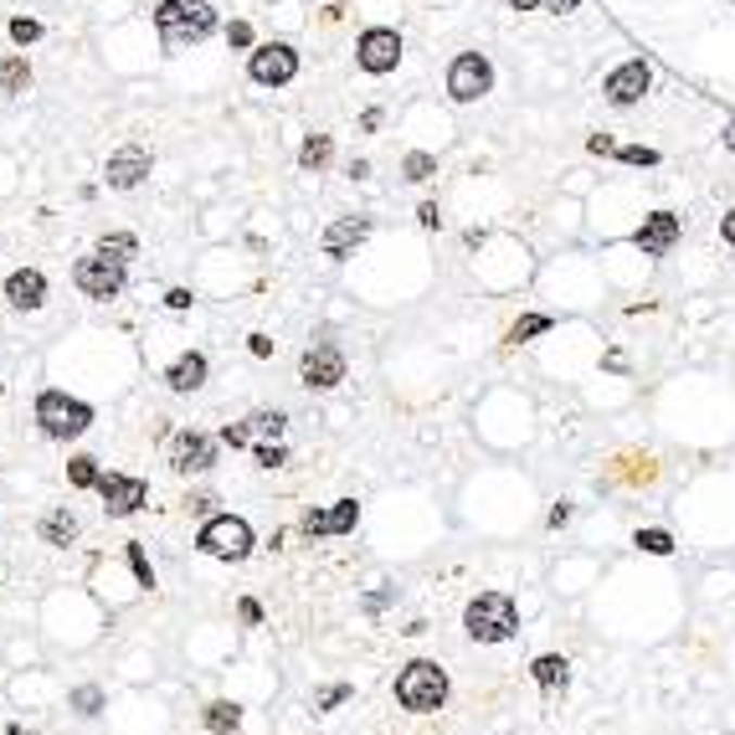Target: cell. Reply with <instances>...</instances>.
Returning <instances> with one entry per match:
<instances>
[{
  "label": "cell",
  "mask_w": 735,
  "mask_h": 735,
  "mask_svg": "<svg viewBox=\"0 0 735 735\" xmlns=\"http://www.w3.org/2000/svg\"><path fill=\"white\" fill-rule=\"evenodd\" d=\"M464 628L473 643H509L520 633V607L504 592H479V597L464 607Z\"/></svg>",
  "instance_id": "cell-1"
},
{
  "label": "cell",
  "mask_w": 735,
  "mask_h": 735,
  "mask_svg": "<svg viewBox=\"0 0 735 735\" xmlns=\"http://www.w3.org/2000/svg\"><path fill=\"white\" fill-rule=\"evenodd\" d=\"M447 699V669L443 663H432V658H411L407 669L396 674V705L411 710V715H432V710H443Z\"/></svg>",
  "instance_id": "cell-2"
},
{
  "label": "cell",
  "mask_w": 735,
  "mask_h": 735,
  "mask_svg": "<svg viewBox=\"0 0 735 735\" xmlns=\"http://www.w3.org/2000/svg\"><path fill=\"white\" fill-rule=\"evenodd\" d=\"M155 26L170 47H180V41H206L216 31V5H206V0H160Z\"/></svg>",
  "instance_id": "cell-3"
},
{
  "label": "cell",
  "mask_w": 735,
  "mask_h": 735,
  "mask_svg": "<svg viewBox=\"0 0 735 735\" xmlns=\"http://www.w3.org/2000/svg\"><path fill=\"white\" fill-rule=\"evenodd\" d=\"M37 427L52 438V443H67V438H83L93 427V407L67 396V391H41L37 396Z\"/></svg>",
  "instance_id": "cell-4"
},
{
  "label": "cell",
  "mask_w": 735,
  "mask_h": 735,
  "mask_svg": "<svg viewBox=\"0 0 735 735\" xmlns=\"http://www.w3.org/2000/svg\"><path fill=\"white\" fill-rule=\"evenodd\" d=\"M195 550L212 561H248L252 556V524L237 515H212L195 530Z\"/></svg>",
  "instance_id": "cell-5"
},
{
  "label": "cell",
  "mask_w": 735,
  "mask_h": 735,
  "mask_svg": "<svg viewBox=\"0 0 735 735\" xmlns=\"http://www.w3.org/2000/svg\"><path fill=\"white\" fill-rule=\"evenodd\" d=\"M124 278H129V263H114V257H78V268H73V283H78L83 299H98V304H109L124 293Z\"/></svg>",
  "instance_id": "cell-6"
},
{
  "label": "cell",
  "mask_w": 735,
  "mask_h": 735,
  "mask_svg": "<svg viewBox=\"0 0 735 735\" xmlns=\"http://www.w3.org/2000/svg\"><path fill=\"white\" fill-rule=\"evenodd\" d=\"M248 78L257 88H283V83L299 78V52H293L289 41H263L248 58Z\"/></svg>",
  "instance_id": "cell-7"
},
{
  "label": "cell",
  "mask_w": 735,
  "mask_h": 735,
  "mask_svg": "<svg viewBox=\"0 0 735 735\" xmlns=\"http://www.w3.org/2000/svg\"><path fill=\"white\" fill-rule=\"evenodd\" d=\"M489 88H494V67H489L484 52L453 58V67H447V93L458 98V103H479Z\"/></svg>",
  "instance_id": "cell-8"
},
{
  "label": "cell",
  "mask_w": 735,
  "mask_h": 735,
  "mask_svg": "<svg viewBox=\"0 0 735 735\" xmlns=\"http://www.w3.org/2000/svg\"><path fill=\"white\" fill-rule=\"evenodd\" d=\"M355 62L366 67V73H396V62H402V37L391 31V26H370V31H360V41H355Z\"/></svg>",
  "instance_id": "cell-9"
},
{
  "label": "cell",
  "mask_w": 735,
  "mask_h": 735,
  "mask_svg": "<svg viewBox=\"0 0 735 735\" xmlns=\"http://www.w3.org/2000/svg\"><path fill=\"white\" fill-rule=\"evenodd\" d=\"M648 88H654V73H648V62H643V58L618 62V67L607 73V83H601L607 103H618V109H633V103H638Z\"/></svg>",
  "instance_id": "cell-10"
},
{
  "label": "cell",
  "mask_w": 735,
  "mask_h": 735,
  "mask_svg": "<svg viewBox=\"0 0 735 735\" xmlns=\"http://www.w3.org/2000/svg\"><path fill=\"white\" fill-rule=\"evenodd\" d=\"M98 494H103V509H109L114 520H129L139 504L150 499V484L135 479V473H103V479H98Z\"/></svg>",
  "instance_id": "cell-11"
},
{
  "label": "cell",
  "mask_w": 735,
  "mask_h": 735,
  "mask_svg": "<svg viewBox=\"0 0 735 735\" xmlns=\"http://www.w3.org/2000/svg\"><path fill=\"white\" fill-rule=\"evenodd\" d=\"M144 175H150V150L144 144H118L114 155H109V165H103L109 191H135Z\"/></svg>",
  "instance_id": "cell-12"
},
{
  "label": "cell",
  "mask_w": 735,
  "mask_h": 735,
  "mask_svg": "<svg viewBox=\"0 0 735 735\" xmlns=\"http://www.w3.org/2000/svg\"><path fill=\"white\" fill-rule=\"evenodd\" d=\"M340 381H345V350L340 345L304 350V386L309 391H334Z\"/></svg>",
  "instance_id": "cell-13"
},
{
  "label": "cell",
  "mask_w": 735,
  "mask_h": 735,
  "mask_svg": "<svg viewBox=\"0 0 735 735\" xmlns=\"http://www.w3.org/2000/svg\"><path fill=\"white\" fill-rule=\"evenodd\" d=\"M216 464V443L206 432H175L170 438V468L175 473H206Z\"/></svg>",
  "instance_id": "cell-14"
},
{
  "label": "cell",
  "mask_w": 735,
  "mask_h": 735,
  "mask_svg": "<svg viewBox=\"0 0 735 735\" xmlns=\"http://www.w3.org/2000/svg\"><path fill=\"white\" fill-rule=\"evenodd\" d=\"M355 524H360V504L334 499L329 509H309V515H304V535H309V541L314 535H350Z\"/></svg>",
  "instance_id": "cell-15"
},
{
  "label": "cell",
  "mask_w": 735,
  "mask_h": 735,
  "mask_svg": "<svg viewBox=\"0 0 735 735\" xmlns=\"http://www.w3.org/2000/svg\"><path fill=\"white\" fill-rule=\"evenodd\" d=\"M370 237V216H340L334 227H325V237H319V248H325V257H334V263H345L350 252L360 248Z\"/></svg>",
  "instance_id": "cell-16"
},
{
  "label": "cell",
  "mask_w": 735,
  "mask_h": 735,
  "mask_svg": "<svg viewBox=\"0 0 735 735\" xmlns=\"http://www.w3.org/2000/svg\"><path fill=\"white\" fill-rule=\"evenodd\" d=\"M633 242H638L643 257H663V252L679 242V216L674 212H654L643 216V227L633 232Z\"/></svg>",
  "instance_id": "cell-17"
},
{
  "label": "cell",
  "mask_w": 735,
  "mask_h": 735,
  "mask_svg": "<svg viewBox=\"0 0 735 735\" xmlns=\"http://www.w3.org/2000/svg\"><path fill=\"white\" fill-rule=\"evenodd\" d=\"M5 299H11V309H41L47 304V278L37 268H16L5 278Z\"/></svg>",
  "instance_id": "cell-18"
},
{
  "label": "cell",
  "mask_w": 735,
  "mask_h": 735,
  "mask_svg": "<svg viewBox=\"0 0 735 735\" xmlns=\"http://www.w3.org/2000/svg\"><path fill=\"white\" fill-rule=\"evenodd\" d=\"M165 386L180 391V396H186V391H201L206 386V355H201V350H186V355L165 370Z\"/></svg>",
  "instance_id": "cell-19"
},
{
  "label": "cell",
  "mask_w": 735,
  "mask_h": 735,
  "mask_svg": "<svg viewBox=\"0 0 735 735\" xmlns=\"http://www.w3.org/2000/svg\"><path fill=\"white\" fill-rule=\"evenodd\" d=\"M530 679L541 684L545 695H556V689H566V684H571V663H566L561 654H541L535 663H530Z\"/></svg>",
  "instance_id": "cell-20"
},
{
  "label": "cell",
  "mask_w": 735,
  "mask_h": 735,
  "mask_svg": "<svg viewBox=\"0 0 735 735\" xmlns=\"http://www.w3.org/2000/svg\"><path fill=\"white\" fill-rule=\"evenodd\" d=\"M41 541L47 545H73L78 541V515H73V509H52V515L41 520Z\"/></svg>",
  "instance_id": "cell-21"
},
{
  "label": "cell",
  "mask_w": 735,
  "mask_h": 735,
  "mask_svg": "<svg viewBox=\"0 0 735 735\" xmlns=\"http://www.w3.org/2000/svg\"><path fill=\"white\" fill-rule=\"evenodd\" d=\"M31 88V62L11 52V58H0V93H26Z\"/></svg>",
  "instance_id": "cell-22"
},
{
  "label": "cell",
  "mask_w": 735,
  "mask_h": 735,
  "mask_svg": "<svg viewBox=\"0 0 735 735\" xmlns=\"http://www.w3.org/2000/svg\"><path fill=\"white\" fill-rule=\"evenodd\" d=\"M201 720H206V731H212V735H232L237 725H242V710H237L232 699H212Z\"/></svg>",
  "instance_id": "cell-23"
},
{
  "label": "cell",
  "mask_w": 735,
  "mask_h": 735,
  "mask_svg": "<svg viewBox=\"0 0 735 735\" xmlns=\"http://www.w3.org/2000/svg\"><path fill=\"white\" fill-rule=\"evenodd\" d=\"M329 155H334V139H329V135H309V139H304V150H299V165H304V170H325Z\"/></svg>",
  "instance_id": "cell-24"
},
{
  "label": "cell",
  "mask_w": 735,
  "mask_h": 735,
  "mask_svg": "<svg viewBox=\"0 0 735 735\" xmlns=\"http://www.w3.org/2000/svg\"><path fill=\"white\" fill-rule=\"evenodd\" d=\"M98 252H103V257H114V263H135L139 242H135L129 232H109L103 242H98Z\"/></svg>",
  "instance_id": "cell-25"
},
{
  "label": "cell",
  "mask_w": 735,
  "mask_h": 735,
  "mask_svg": "<svg viewBox=\"0 0 735 735\" xmlns=\"http://www.w3.org/2000/svg\"><path fill=\"white\" fill-rule=\"evenodd\" d=\"M98 479H103V473H98V458H88V453L67 464V484L73 489H98Z\"/></svg>",
  "instance_id": "cell-26"
},
{
  "label": "cell",
  "mask_w": 735,
  "mask_h": 735,
  "mask_svg": "<svg viewBox=\"0 0 735 735\" xmlns=\"http://www.w3.org/2000/svg\"><path fill=\"white\" fill-rule=\"evenodd\" d=\"M402 175H407L411 186H422V180H432V175H438V160L422 155V150H411V155L402 160Z\"/></svg>",
  "instance_id": "cell-27"
},
{
  "label": "cell",
  "mask_w": 735,
  "mask_h": 735,
  "mask_svg": "<svg viewBox=\"0 0 735 735\" xmlns=\"http://www.w3.org/2000/svg\"><path fill=\"white\" fill-rule=\"evenodd\" d=\"M252 438H283V427H289V417L283 411H252Z\"/></svg>",
  "instance_id": "cell-28"
},
{
  "label": "cell",
  "mask_w": 735,
  "mask_h": 735,
  "mask_svg": "<svg viewBox=\"0 0 735 735\" xmlns=\"http://www.w3.org/2000/svg\"><path fill=\"white\" fill-rule=\"evenodd\" d=\"M633 545H638V550H648V556H669V550H674V535H669V530H638V535H633Z\"/></svg>",
  "instance_id": "cell-29"
},
{
  "label": "cell",
  "mask_w": 735,
  "mask_h": 735,
  "mask_svg": "<svg viewBox=\"0 0 735 735\" xmlns=\"http://www.w3.org/2000/svg\"><path fill=\"white\" fill-rule=\"evenodd\" d=\"M545 329H550V314H524L520 325L509 329V345H524L530 334H545Z\"/></svg>",
  "instance_id": "cell-30"
},
{
  "label": "cell",
  "mask_w": 735,
  "mask_h": 735,
  "mask_svg": "<svg viewBox=\"0 0 735 735\" xmlns=\"http://www.w3.org/2000/svg\"><path fill=\"white\" fill-rule=\"evenodd\" d=\"M124 556H129V566H135L139 586H155V566L144 561V545H139V541H129V545H124Z\"/></svg>",
  "instance_id": "cell-31"
},
{
  "label": "cell",
  "mask_w": 735,
  "mask_h": 735,
  "mask_svg": "<svg viewBox=\"0 0 735 735\" xmlns=\"http://www.w3.org/2000/svg\"><path fill=\"white\" fill-rule=\"evenodd\" d=\"M5 31H11V41H16V47H31V41H41V21L16 16L11 26H5Z\"/></svg>",
  "instance_id": "cell-32"
},
{
  "label": "cell",
  "mask_w": 735,
  "mask_h": 735,
  "mask_svg": "<svg viewBox=\"0 0 735 735\" xmlns=\"http://www.w3.org/2000/svg\"><path fill=\"white\" fill-rule=\"evenodd\" d=\"M73 705H78V715H98V710H103V689H98V684H83V689H73Z\"/></svg>",
  "instance_id": "cell-33"
},
{
  "label": "cell",
  "mask_w": 735,
  "mask_h": 735,
  "mask_svg": "<svg viewBox=\"0 0 735 735\" xmlns=\"http://www.w3.org/2000/svg\"><path fill=\"white\" fill-rule=\"evenodd\" d=\"M252 458H257L263 468H283V464H289V447H283V443H257V447H252Z\"/></svg>",
  "instance_id": "cell-34"
},
{
  "label": "cell",
  "mask_w": 735,
  "mask_h": 735,
  "mask_svg": "<svg viewBox=\"0 0 735 735\" xmlns=\"http://www.w3.org/2000/svg\"><path fill=\"white\" fill-rule=\"evenodd\" d=\"M622 165H658V150H643V144H628V150H618Z\"/></svg>",
  "instance_id": "cell-35"
},
{
  "label": "cell",
  "mask_w": 735,
  "mask_h": 735,
  "mask_svg": "<svg viewBox=\"0 0 735 735\" xmlns=\"http://www.w3.org/2000/svg\"><path fill=\"white\" fill-rule=\"evenodd\" d=\"M221 443H227V447H248V443H252V422L221 427Z\"/></svg>",
  "instance_id": "cell-36"
},
{
  "label": "cell",
  "mask_w": 735,
  "mask_h": 735,
  "mask_svg": "<svg viewBox=\"0 0 735 735\" xmlns=\"http://www.w3.org/2000/svg\"><path fill=\"white\" fill-rule=\"evenodd\" d=\"M350 699V684H329L325 695H319V710H334V705H345Z\"/></svg>",
  "instance_id": "cell-37"
},
{
  "label": "cell",
  "mask_w": 735,
  "mask_h": 735,
  "mask_svg": "<svg viewBox=\"0 0 735 735\" xmlns=\"http://www.w3.org/2000/svg\"><path fill=\"white\" fill-rule=\"evenodd\" d=\"M227 41H232V47H252V26L248 21H232V26H227Z\"/></svg>",
  "instance_id": "cell-38"
},
{
  "label": "cell",
  "mask_w": 735,
  "mask_h": 735,
  "mask_svg": "<svg viewBox=\"0 0 735 735\" xmlns=\"http://www.w3.org/2000/svg\"><path fill=\"white\" fill-rule=\"evenodd\" d=\"M417 221H422L427 232H438V227H443V216H438V206H432V201H422V206H417Z\"/></svg>",
  "instance_id": "cell-39"
},
{
  "label": "cell",
  "mask_w": 735,
  "mask_h": 735,
  "mask_svg": "<svg viewBox=\"0 0 735 735\" xmlns=\"http://www.w3.org/2000/svg\"><path fill=\"white\" fill-rule=\"evenodd\" d=\"M237 612H242V622H248V628H257V622H263V607H257V601H252V597H242V601H237Z\"/></svg>",
  "instance_id": "cell-40"
},
{
  "label": "cell",
  "mask_w": 735,
  "mask_h": 735,
  "mask_svg": "<svg viewBox=\"0 0 735 735\" xmlns=\"http://www.w3.org/2000/svg\"><path fill=\"white\" fill-rule=\"evenodd\" d=\"M586 150H592V155H618L612 135H592V139H586Z\"/></svg>",
  "instance_id": "cell-41"
},
{
  "label": "cell",
  "mask_w": 735,
  "mask_h": 735,
  "mask_svg": "<svg viewBox=\"0 0 735 735\" xmlns=\"http://www.w3.org/2000/svg\"><path fill=\"white\" fill-rule=\"evenodd\" d=\"M165 309H175V314L191 309V289H170V293H165Z\"/></svg>",
  "instance_id": "cell-42"
},
{
  "label": "cell",
  "mask_w": 735,
  "mask_h": 735,
  "mask_svg": "<svg viewBox=\"0 0 735 735\" xmlns=\"http://www.w3.org/2000/svg\"><path fill=\"white\" fill-rule=\"evenodd\" d=\"M248 350L257 355V360H268V355H273V340H268V334H248Z\"/></svg>",
  "instance_id": "cell-43"
},
{
  "label": "cell",
  "mask_w": 735,
  "mask_h": 735,
  "mask_svg": "<svg viewBox=\"0 0 735 735\" xmlns=\"http://www.w3.org/2000/svg\"><path fill=\"white\" fill-rule=\"evenodd\" d=\"M566 520H571V504H556V509H550V530H561Z\"/></svg>",
  "instance_id": "cell-44"
},
{
  "label": "cell",
  "mask_w": 735,
  "mask_h": 735,
  "mask_svg": "<svg viewBox=\"0 0 735 735\" xmlns=\"http://www.w3.org/2000/svg\"><path fill=\"white\" fill-rule=\"evenodd\" d=\"M720 237H725V242H731V248H735V206H731V212H725V221H720Z\"/></svg>",
  "instance_id": "cell-45"
},
{
  "label": "cell",
  "mask_w": 735,
  "mask_h": 735,
  "mask_svg": "<svg viewBox=\"0 0 735 735\" xmlns=\"http://www.w3.org/2000/svg\"><path fill=\"white\" fill-rule=\"evenodd\" d=\"M720 139H725V150H731V155H735V114L725 118V129H720Z\"/></svg>",
  "instance_id": "cell-46"
},
{
  "label": "cell",
  "mask_w": 735,
  "mask_h": 735,
  "mask_svg": "<svg viewBox=\"0 0 735 735\" xmlns=\"http://www.w3.org/2000/svg\"><path fill=\"white\" fill-rule=\"evenodd\" d=\"M545 0H509V11H541Z\"/></svg>",
  "instance_id": "cell-47"
},
{
  "label": "cell",
  "mask_w": 735,
  "mask_h": 735,
  "mask_svg": "<svg viewBox=\"0 0 735 735\" xmlns=\"http://www.w3.org/2000/svg\"><path fill=\"white\" fill-rule=\"evenodd\" d=\"M545 5H550V11H576L581 0H545Z\"/></svg>",
  "instance_id": "cell-48"
}]
</instances>
